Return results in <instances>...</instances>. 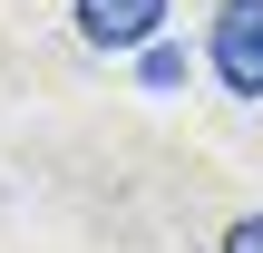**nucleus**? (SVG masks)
<instances>
[{"mask_svg": "<svg viewBox=\"0 0 263 253\" xmlns=\"http://www.w3.org/2000/svg\"><path fill=\"white\" fill-rule=\"evenodd\" d=\"M137 78H146V88H156V98H166V88H176V78H185V59H176V49H146V59H137Z\"/></svg>", "mask_w": 263, "mask_h": 253, "instance_id": "nucleus-3", "label": "nucleus"}, {"mask_svg": "<svg viewBox=\"0 0 263 253\" xmlns=\"http://www.w3.org/2000/svg\"><path fill=\"white\" fill-rule=\"evenodd\" d=\"M205 49H215V78L234 98H263V0H215Z\"/></svg>", "mask_w": 263, "mask_h": 253, "instance_id": "nucleus-1", "label": "nucleus"}, {"mask_svg": "<svg viewBox=\"0 0 263 253\" xmlns=\"http://www.w3.org/2000/svg\"><path fill=\"white\" fill-rule=\"evenodd\" d=\"M68 20H78L88 49H146L156 20H166V0H68Z\"/></svg>", "mask_w": 263, "mask_h": 253, "instance_id": "nucleus-2", "label": "nucleus"}, {"mask_svg": "<svg viewBox=\"0 0 263 253\" xmlns=\"http://www.w3.org/2000/svg\"><path fill=\"white\" fill-rule=\"evenodd\" d=\"M215 253H263V215H234V224H224V244Z\"/></svg>", "mask_w": 263, "mask_h": 253, "instance_id": "nucleus-4", "label": "nucleus"}]
</instances>
